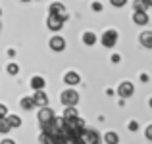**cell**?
Masks as SVG:
<instances>
[{
    "label": "cell",
    "mask_w": 152,
    "mask_h": 144,
    "mask_svg": "<svg viewBox=\"0 0 152 144\" xmlns=\"http://www.w3.org/2000/svg\"><path fill=\"white\" fill-rule=\"evenodd\" d=\"M93 10L94 12H102V4L100 2H93Z\"/></svg>",
    "instance_id": "cell-27"
},
{
    "label": "cell",
    "mask_w": 152,
    "mask_h": 144,
    "mask_svg": "<svg viewBox=\"0 0 152 144\" xmlns=\"http://www.w3.org/2000/svg\"><path fill=\"white\" fill-rule=\"evenodd\" d=\"M6 115H8V108L4 104H0V117H6Z\"/></svg>",
    "instance_id": "cell-26"
},
{
    "label": "cell",
    "mask_w": 152,
    "mask_h": 144,
    "mask_svg": "<svg viewBox=\"0 0 152 144\" xmlns=\"http://www.w3.org/2000/svg\"><path fill=\"white\" fill-rule=\"evenodd\" d=\"M79 81H81V77H79L77 71H67V73L64 75V83H66L67 87H75V85H79Z\"/></svg>",
    "instance_id": "cell-9"
},
{
    "label": "cell",
    "mask_w": 152,
    "mask_h": 144,
    "mask_svg": "<svg viewBox=\"0 0 152 144\" xmlns=\"http://www.w3.org/2000/svg\"><path fill=\"white\" fill-rule=\"evenodd\" d=\"M0 15H2V10H0Z\"/></svg>",
    "instance_id": "cell-34"
},
{
    "label": "cell",
    "mask_w": 152,
    "mask_h": 144,
    "mask_svg": "<svg viewBox=\"0 0 152 144\" xmlns=\"http://www.w3.org/2000/svg\"><path fill=\"white\" fill-rule=\"evenodd\" d=\"M33 100H35V106H39V108H45V106H48V96H46L45 90H35V94H33Z\"/></svg>",
    "instance_id": "cell-8"
},
{
    "label": "cell",
    "mask_w": 152,
    "mask_h": 144,
    "mask_svg": "<svg viewBox=\"0 0 152 144\" xmlns=\"http://www.w3.org/2000/svg\"><path fill=\"white\" fill-rule=\"evenodd\" d=\"M67 15H54V14H48V17H46V25H48V29L52 31H60L64 27V23H66Z\"/></svg>",
    "instance_id": "cell-2"
},
{
    "label": "cell",
    "mask_w": 152,
    "mask_h": 144,
    "mask_svg": "<svg viewBox=\"0 0 152 144\" xmlns=\"http://www.w3.org/2000/svg\"><path fill=\"white\" fill-rule=\"evenodd\" d=\"M139 41H141V46L152 50V31H142L141 37H139Z\"/></svg>",
    "instance_id": "cell-11"
},
{
    "label": "cell",
    "mask_w": 152,
    "mask_h": 144,
    "mask_svg": "<svg viewBox=\"0 0 152 144\" xmlns=\"http://www.w3.org/2000/svg\"><path fill=\"white\" fill-rule=\"evenodd\" d=\"M75 117H79V111H77V108H75V106L66 108V110H64V119H75Z\"/></svg>",
    "instance_id": "cell-17"
},
{
    "label": "cell",
    "mask_w": 152,
    "mask_h": 144,
    "mask_svg": "<svg viewBox=\"0 0 152 144\" xmlns=\"http://www.w3.org/2000/svg\"><path fill=\"white\" fill-rule=\"evenodd\" d=\"M141 81H142V83H146V81H148V75L142 73V75H141Z\"/></svg>",
    "instance_id": "cell-31"
},
{
    "label": "cell",
    "mask_w": 152,
    "mask_h": 144,
    "mask_svg": "<svg viewBox=\"0 0 152 144\" xmlns=\"http://www.w3.org/2000/svg\"><path fill=\"white\" fill-rule=\"evenodd\" d=\"M48 14H54V15H67L66 14V6L62 2H52L50 8H48Z\"/></svg>",
    "instance_id": "cell-12"
},
{
    "label": "cell",
    "mask_w": 152,
    "mask_h": 144,
    "mask_svg": "<svg viewBox=\"0 0 152 144\" xmlns=\"http://www.w3.org/2000/svg\"><path fill=\"white\" fill-rule=\"evenodd\" d=\"M96 41H98V39H96V35H94L93 31H87V33H83V42H85L87 46H93Z\"/></svg>",
    "instance_id": "cell-14"
},
{
    "label": "cell",
    "mask_w": 152,
    "mask_h": 144,
    "mask_svg": "<svg viewBox=\"0 0 152 144\" xmlns=\"http://www.w3.org/2000/svg\"><path fill=\"white\" fill-rule=\"evenodd\" d=\"M119 60H121V58H119V54H114V56H112V62H114V63H119Z\"/></svg>",
    "instance_id": "cell-28"
},
{
    "label": "cell",
    "mask_w": 152,
    "mask_h": 144,
    "mask_svg": "<svg viewBox=\"0 0 152 144\" xmlns=\"http://www.w3.org/2000/svg\"><path fill=\"white\" fill-rule=\"evenodd\" d=\"M45 85H46V81H45L42 77H39V75L31 77V89H35V90H42V89H45Z\"/></svg>",
    "instance_id": "cell-13"
},
{
    "label": "cell",
    "mask_w": 152,
    "mask_h": 144,
    "mask_svg": "<svg viewBox=\"0 0 152 144\" xmlns=\"http://www.w3.org/2000/svg\"><path fill=\"white\" fill-rule=\"evenodd\" d=\"M127 129H129V131H133V133H135V131L139 129V123H137V121H129V125H127Z\"/></svg>",
    "instance_id": "cell-24"
},
{
    "label": "cell",
    "mask_w": 152,
    "mask_h": 144,
    "mask_svg": "<svg viewBox=\"0 0 152 144\" xmlns=\"http://www.w3.org/2000/svg\"><path fill=\"white\" fill-rule=\"evenodd\" d=\"M104 142H106V144H118V142H119L118 133H114V131H108V133L104 135Z\"/></svg>",
    "instance_id": "cell-16"
},
{
    "label": "cell",
    "mask_w": 152,
    "mask_h": 144,
    "mask_svg": "<svg viewBox=\"0 0 152 144\" xmlns=\"http://www.w3.org/2000/svg\"><path fill=\"white\" fill-rule=\"evenodd\" d=\"M6 71H8L10 75H18V73H19V65H15V63H10V65L6 67Z\"/></svg>",
    "instance_id": "cell-22"
},
{
    "label": "cell",
    "mask_w": 152,
    "mask_h": 144,
    "mask_svg": "<svg viewBox=\"0 0 152 144\" xmlns=\"http://www.w3.org/2000/svg\"><path fill=\"white\" fill-rule=\"evenodd\" d=\"M115 42H118V31L115 29H108L106 33L102 35V46L112 48V46H115Z\"/></svg>",
    "instance_id": "cell-4"
},
{
    "label": "cell",
    "mask_w": 152,
    "mask_h": 144,
    "mask_svg": "<svg viewBox=\"0 0 152 144\" xmlns=\"http://www.w3.org/2000/svg\"><path fill=\"white\" fill-rule=\"evenodd\" d=\"M145 137L148 138V140H152V125H148V127L145 129Z\"/></svg>",
    "instance_id": "cell-25"
},
{
    "label": "cell",
    "mask_w": 152,
    "mask_h": 144,
    "mask_svg": "<svg viewBox=\"0 0 152 144\" xmlns=\"http://www.w3.org/2000/svg\"><path fill=\"white\" fill-rule=\"evenodd\" d=\"M148 21H150V17H148L146 12H135L133 14V23L135 25H148Z\"/></svg>",
    "instance_id": "cell-10"
},
{
    "label": "cell",
    "mask_w": 152,
    "mask_h": 144,
    "mask_svg": "<svg viewBox=\"0 0 152 144\" xmlns=\"http://www.w3.org/2000/svg\"><path fill=\"white\" fill-rule=\"evenodd\" d=\"M21 108L23 110H33V106H35V100H33V96H25V98H21Z\"/></svg>",
    "instance_id": "cell-18"
},
{
    "label": "cell",
    "mask_w": 152,
    "mask_h": 144,
    "mask_svg": "<svg viewBox=\"0 0 152 144\" xmlns=\"http://www.w3.org/2000/svg\"><path fill=\"white\" fill-rule=\"evenodd\" d=\"M39 121L41 123H50L52 119L56 117V113H54V110H52V108H48V106H45V108H41V110H39Z\"/></svg>",
    "instance_id": "cell-5"
},
{
    "label": "cell",
    "mask_w": 152,
    "mask_h": 144,
    "mask_svg": "<svg viewBox=\"0 0 152 144\" xmlns=\"http://www.w3.org/2000/svg\"><path fill=\"white\" fill-rule=\"evenodd\" d=\"M21 2H29V0H21Z\"/></svg>",
    "instance_id": "cell-33"
},
{
    "label": "cell",
    "mask_w": 152,
    "mask_h": 144,
    "mask_svg": "<svg viewBox=\"0 0 152 144\" xmlns=\"http://www.w3.org/2000/svg\"><path fill=\"white\" fill-rule=\"evenodd\" d=\"M39 142H41V144H54L56 138L50 137L48 133H41V137H39Z\"/></svg>",
    "instance_id": "cell-19"
},
{
    "label": "cell",
    "mask_w": 152,
    "mask_h": 144,
    "mask_svg": "<svg viewBox=\"0 0 152 144\" xmlns=\"http://www.w3.org/2000/svg\"><path fill=\"white\" fill-rule=\"evenodd\" d=\"M60 100H62V104L66 108L77 106V104H79V92L73 90V89H67V90H64V92L60 94Z\"/></svg>",
    "instance_id": "cell-1"
},
{
    "label": "cell",
    "mask_w": 152,
    "mask_h": 144,
    "mask_svg": "<svg viewBox=\"0 0 152 144\" xmlns=\"http://www.w3.org/2000/svg\"><path fill=\"white\" fill-rule=\"evenodd\" d=\"M79 140H81V144H100V137H98L96 131L83 129L81 135H79Z\"/></svg>",
    "instance_id": "cell-3"
},
{
    "label": "cell",
    "mask_w": 152,
    "mask_h": 144,
    "mask_svg": "<svg viewBox=\"0 0 152 144\" xmlns=\"http://www.w3.org/2000/svg\"><path fill=\"white\" fill-rule=\"evenodd\" d=\"M142 4H145L146 8H150V6H152V0H142Z\"/></svg>",
    "instance_id": "cell-30"
},
{
    "label": "cell",
    "mask_w": 152,
    "mask_h": 144,
    "mask_svg": "<svg viewBox=\"0 0 152 144\" xmlns=\"http://www.w3.org/2000/svg\"><path fill=\"white\" fill-rule=\"evenodd\" d=\"M6 119H8V123H10L12 129H14V127H21V117H19V115H15V113H8V115H6Z\"/></svg>",
    "instance_id": "cell-15"
},
{
    "label": "cell",
    "mask_w": 152,
    "mask_h": 144,
    "mask_svg": "<svg viewBox=\"0 0 152 144\" xmlns=\"http://www.w3.org/2000/svg\"><path fill=\"white\" fill-rule=\"evenodd\" d=\"M133 8H135V12H146L148 8L142 4V0H135V4H133Z\"/></svg>",
    "instance_id": "cell-21"
},
{
    "label": "cell",
    "mask_w": 152,
    "mask_h": 144,
    "mask_svg": "<svg viewBox=\"0 0 152 144\" xmlns=\"http://www.w3.org/2000/svg\"><path fill=\"white\" fill-rule=\"evenodd\" d=\"M110 4H112L114 8H123V6L127 4V0H110Z\"/></svg>",
    "instance_id": "cell-23"
},
{
    "label": "cell",
    "mask_w": 152,
    "mask_h": 144,
    "mask_svg": "<svg viewBox=\"0 0 152 144\" xmlns=\"http://www.w3.org/2000/svg\"><path fill=\"white\" fill-rule=\"evenodd\" d=\"M48 46H50L54 52H62L64 48H66V39L60 37V35H56V37H52L50 41H48Z\"/></svg>",
    "instance_id": "cell-7"
},
{
    "label": "cell",
    "mask_w": 152,
    "mask_h": 144,
    "mask_svg": "<svg viewBox=\"0 0 152 144\" xmlns=\"http://www.w3.org/2000/svg\"><path fill=\"white\" fill-rule=\"evenodd\" d=\"M0 144H15L14 140H12V138H4V140L2 142H0Z\"/></svg>",
    "instance_id": "cell-29"
},
{
    "label": "cell",
    "mask_w": 152,
    "mask_h": 144,
    "mask_svg": "<svg viewBox=\"0 0 152 144\" xmlns=\"http://www.w3.org/2000/svg\"><path fill=\"white\" fill-rule=\"evenodd\" d=\"M10 123H8V119L6 117H0V133L2 135H6V133H10Z\"/></svg>",
    "instance_id": "cell-20"
},
{
    "label": "cell",
    "mask_w": 152,
    "mask_h": 144,
    "mask_svg": "<svg viewBox=\"0 0 152 144\" xmlns=\"http://www.w3.org/2000/svg\"><path fill=\"white\" fill-rule=\"evenodd\" d=\"M148 106H150V108H152V98H150V100H148Z\"/></svg>",
    "instance_id": "cell-32"
},
{
    "label": "cell",
    "mask_w": 152,
    "mask_h": 144,
    "mask_svg": "<svg viewBox=\"0 0 152 144\" xmlns=\"http://www.w3.org/2000/svg\"><path fill=\"white\" fill-rule=\"evenodd\" d=\"M135 92V87H133V83H129V81H123L121 85L118 87V94L121 96V98H129V96H133Z\"/></svg>",
    "instance_id": "cell-6"
}]
</instances>
